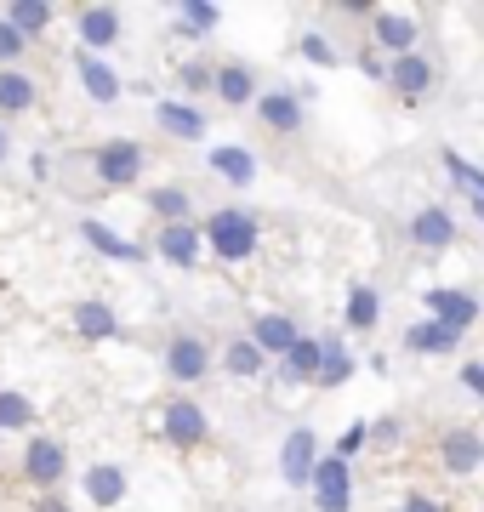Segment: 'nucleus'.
Listing matches in <instances>:
<instances>
[{
    "label": "nucleus",
    "mask_w": 484,
    "mask_h": 512,
    "mask_svg": "<svg viewBox=\"0 0 484 512\" xmlns=\"http://www.w3.org/2000/svg\"><path fill=\"white\" fill-rule=\"evenodd\" d=\"M262 92V80L251 63H217V74H211V97L223 103V109H251Z\"/></svg>",
    "instance_id": "nucleus-21"
},
{
    "label": "nucleus",
    "mask_w": 484,
    "mask_h": 512,
    "mask_svg": "<svg viewBox=\"0 0 484 512\" xmlns=\"http://www.w3.org/2000/svg\"><path fill=\"white\" fill-rule=\"evenodd\" d=\"M40 103V80L29 69H0V126L6 120H23V114Z\"/></svg>",
    "instance_id": "nucleus-26"
},
{
    "label": "nucleus",
    "mask_w": 484,
    "mask_h": 512,
    "mask_svg": "<svg viewBox=\"0 0 484 512\" xmlns=\"http://www.w3.org/2000/svg\"><path fill=\"white\" fill-rule=\"evenodd\" d=\"M319 359H325V342H319V336H297V348L274 365V382L280 387H314Z\"/></svg>",
    "instance_id": "nucleus-25"
},
{
    "label": "nucleus",
    "mask_w": 484,
    "mask_h": 512,
    "mask_svg": "<svg viewBox=\"0 0 484 512\" xmlns=\"http://www.w3.org/2000/svg\"><path fill=\"white\" fill-rule=\"evenodd\" d=\"M456 382H462L473 399H484V359H467V365L456 370Z\"/></svg>",
    "instance_id": "nucleus-41"
},
{
    "label": "nucleus",
    "mask_w": 484,
    "mask_h": 512,
    "mask_svg": "<svg viewBox=\"0 0 484 512\" xmlns=\"http://www.w3.org/2000/svg\"><path fill=\"white\" fill-rule=\"evenodd\" d=\"M18 484H29L35 495L63 490L69 484V444L52 439V433H29L18 450Z\"/></svg>",
    "instance_id": "nucleus-2"
},
{
    "label": "nucleus",
    "mask_w": 484,
    "mask_h": 512,
    "mask_svg": "<svg viewBox=\"0 0 484 512\" xmlns=\"http://www.w3.org/2000/svg\"><path fill=\"white\" fill-rule=\"evenodd\" d=\"M439 165H445V177L462 188L467 200H479V205H484V171L467 160V154H456V148H439Z\"/></svg>",
    "instance_id": "nucleus-34"
},
{
    "label": "nucleus",
    "mask_w": 484,
    "mask_h": 512,
    "mask_svg": "<svg viewBox=\"0 0 484 512\" xmlns=\"http://www.w3.org/2000/svg\"><path fill=\"white\" fill-rule=\"evenodd\" d=\"M160 370H166L177 387H200L211 370H217V353H211V342L205 336H194V330H177L166 348H160Z\"/></svg>",
    "instance_id": "nucleus-5"
},
{
    "label": "nucleus",
    "mask_w": 484,
    "mask_h": 512,
    "mask_svg": "<svg viewBox=\"0 0 484 512\" xmlns=\"http://www.w3.org/2000/svg\"><path fill=\"white\" fill-rule=\"evenodd\" d=\"M416 40H422L416 18H405V12H382V6L371 12V46H376V52L410 57V52H416Z\"/></svg>",
    "instance_id": "nucleus-23"
},
{
    "label": "nucleus",
    "mask_w": 484,
    "mask_h": 512,
    "mask_svg": "<svg viewBox=\"0 0 484 512\" xmlns=\"http://www.w3.org/2000/svg\"><path fill=\"white\" fill-rule=\"evenodd\" d=\"M433 80H439V69H433L422 52L388 57V92H393V97H405V103H422V97L433 92Z\"/></svg>",
    "instance_id": "nucleus-20"
},
{
    "label": "nucleus",
    "mask_w": 484,
    "mask_h": 512,
    "mask_svg": "<svg viewBox=\"0 0 484 512\" xmlns=\"http://www.w3.org/2000/svg\"><path fill=\"white\" fill-rule=\"evenodd\" d=\"M422 308H428V319H439L445 330H456V336H467V330L479 325L484 302L473 291H450V285H439V291L422 296Z\"/></svg>",
    "instance_id": "nucleus-17"
},
{
    "label": "nucleus",
    "mask_w": 484,
    "mask_h": 512,
    "mask_svg": "<svg viewBox=\"0 0 484 512\" xmlns=\"http://www.w3.org/2000/svg\"><path fill=\"white\" fill-rule=\"evenodd\" d=\"M6 160H12V131L0 126V165H6Z\"/></svg>",
    "instance_id": "nucleus-46"
},
{
    "label": "nucleus",
    "mask_w": 484,
    "mask_h": 512,
    "mask_svg": "<svg viewBox=\"0 0 484 512\" xmlns=\"http://www.w3.org/2000/svg\"><path fill=\"white\" fill-rule=\"evenodd\" d=\"M371 12H376L371 0H342V18H371Z\"/></svg>",
    "instance_id": "nucleus-45"
},
{
    "label": "nucleus",
    "mask_w": 484,
    "mask_h": 512,
    "mask_svg": "<svg viewBox=\"0 0 484 512\" xmlns=\"http://www.w3.org/2000/svg\"><path fill=\"white\" fill-rule=\"evenodd\" d=\"M154 126L166 131L171 143H205V109L183 103V97H154Z\"/></svg>",
    "instance_id": "nucleus-18"
},
{
    "label": "nucleus",
    "mask_w": 484,
    "mask_h": 512,
    "mask_svg": "<svg viewBox=\"0 0 484 512\" xmlns=\"http://www.w3.org/2000/svg\"><path fill=\"white\" fill-rule=\"evenodd\" d=\"M69 63H75V80H80V92L92 97L97 109H114V103L126 97V80H120V69H114L109 57L75 52V57H69Z\"/></svg>",
    "instance_id": "nucleus-15"
},
{
    "label": "nucleus",
    "mask_w": 484,
    "mask_h": 512,
    "mask_svg": "<svg viewBox=\"0 0 484 512\" xmlns=\"http://www.w3.org/2000/svg\"><path fill=\"white\" fill-rule=\"evenodd\" d=\"M245 336H251V348H257L262 359H268V365H280L285 353L297 348L302 325H297V319H291V313L268 308V313H251V330H245Z\"/></svg>",
    "instance_id": "nucleus-12"
},
{
    "label": "nucleus",
    "mask_w": 484,
    "mask_h": 512,
    "mask_svg": "<svg viewBox=\"0 0 484 512\" xmlns=\"http://www.w3.org/2000/svg\"><path fill=\"white\" fill-rule=\"evenodd\" d=\"M23 57H29V40L0 18V69H23Z\"/></svg>",
    "instance_id": "nucleus-38"
},
{
    "label": "nucleus",
    "mask_w": 484,
    "mask_h": 512,
    "mask_svg": "<svg viewBox=\"0 0 484 512\" xmlns=\"http://www.w3.org/2000/svg\"><path fill=\"white\" fill-rule=\"evenodd\" d=\"M405 239L416 251H450V245L462 239V222H456V211H445V205H422V211L405 222Z\"/></svg>",
    "instance_id": "nucleus-16"
},
{
    "label": "nucleus",
    "mask_w": 484,
    "mask_h": 512,
    "mask_svg": "<svg viewBox=\"0 0 484 512\" xmlns=\"http://www.w3.org/2000/svg\"><path fill=\"white\" fill-rule=\"evenodd\" d=\"M29 183H52V154H29Z\"/></svg>",
    "instance_id": "nucleus-44"
},
{
    "label": "nucleus",
    "mask_w": 484,
    "mask_h": 512,
    "mask_svg": "<svg viewBox=\"0 0 484 512\" xmlns=\"http://www.w3.org/2000/svg\"><path fill=\"white\" fill-rule=\"evenodd\" d=\"M0 18L12 23L29 46H35V40L57 23V6H52V0H6V6H0Z\"/></svg>",
    "instance_id": "nucleus-27"
},
{
    "label": "nucleus",
    "mask_w": 484,
    "mask_h": 512,
    "mask_svg": "<svg viewBox=\"0 0 484 512\" xmlns=\"http://www.w3.org/2000/svg\"><path fill=\"white\" fill-rule=\"evenodd\" d=\"M399 512H450L445 501L433 490H405V501H399Z\"/></svg>",
    "instance_id": "nucleus-40"
},
{
    "label": "nucleus",
    "mask_w": 484,
    "mask_h": 512,
    "mask_svg": "<svg viewBox=\"0 0 484 512\" xmlns=\"http://www.w3.org/2000/svg\"><path fill=\"white\" fill-rule=\"evenodd\" d=\"M308 501H314V512H354V467L319 456L314 478H308Z\"/></svg>",
    "instance_id": "nucleus-7"
},
{
    "label": "nucleus",
    "mask_w": 484,
    "mask_h": 512,
    "mask_svg": "<svg viewBox=\"0 0 484 512\" xmlns=\"http://www.w3.org/2000/svg\"><path fill=\"white\" fill-rule=\"evenodd\" d=\"M251 114H257L262 126L274 131V137H297L302 120H308V109H302L297 86H262L257 103H251Z\"/></svg>",
    "instance_id": "nucleus-11"
},
{
    "label": "nucleus",
    "mask_w": 484,
    "mask_h": 512,
    "mask_svg": "<svg viewBox=\"0 0 484 512\" xmlns=\"http://www.w3.org/2000/svg\"><path fill=\"white\" fill-rule=\"evenodd\" d=\"M319 433L314 427H291L280 439V478L291 484V490H308V478H314V467H319Z\"/></svg>",
    "instance_id": "nucleus-14"
},
{
    "label": "nucleus",
    "mask_w": 484,
    "mask_h": 512,
    "mask_svg": "<svg viewBox=\"0 0 484 512\" xmlns=\"http://www.w3.org/2000/svg\"><path fill=\"white\" fill-rule=\"evenodd\" d=\"M35 421H40V410H35V399H29L23 387H0V439H6V433L29 439Z\"/></svg>",
    "instance_id": "nucleus-30"
},
{
    "label": "nucleus",
    "mask_w": 484,
    "mask_h": 512,
    "mask_svg": "<svg viewBox=\"0 0 484 512\" xmlns=\"http://www.w3.org/2000/svg\"><path fill=\"white\" fill-rule=\"evenodd\" d=\"M359 69L371 74V80H382V86H388V57H382V52H359Z\"/></svg>",
    "instance_id": "nucleus-43"
},
{
    "label": "nucleus",
    "mask_w": 484,
    "mask_h": 512,
    "mask_svg": "<svg viewBox=\"0 0 484 512\" xmlns=\"http://www.w3.org/2000/svg\"><path fill=\"white\" fill-rule=\"evenodd\" d=\"M382 325V296L376 285H348V302H342V330H371Z\"/></svg>",
    "instance_id": "nucleus-31"
},
{
    "label": "nucleus",
    "mask_w": 484,
    "mask_h": 512,
    "mask_svg": "<svg viewBox=\"0 0 484 512\" xmlns=\"http://www.w3.org/2000/svg\"><path fill=\"white\" fill-rule=\"evenodd\" d=\"M23 512H80V507L63 490H46V495H29V507H23Z\"/></svg>",
    "instance_id": "nucleus-39"
},
{
    "label": "nucleus",
    "mask_w": 484,
    "mask_h": 512,
    "mask_svg": "<svg viewBox=\"0 0 484 512\" xmlns=\"http://www.w3.org/2000/svg\"><path fill=\"white\" fill-rule=\"evenodd\" d=\"M439 467H445L450 478H473L484 467V439L473 433V427H450V433H439Z\"/></svg>",
    "instance_id": "nucleus-19"
},
{
    "label": "nucleus",
    "mask_w": 484,
    "mask_h": 512,
    "mask_svg": "<svg viewBox=\"0 0 484 512\" xmlns=\"http://www.w3.org/2000/svg\"><path fill=\"white\" fill-rule=\"evenodd\" d=\"M217 365L234 376V382H257V376H268V359H262L257 348H251V336H234L223 353H217Z\"/></svg>",
    "instance_id": "nucleus-33"
},
{
    "label": "nucleus",
    "mask_w": 484,
    "mask_h": 512,
    "mask_svg": "<svg viewBox=\"0 0 484 512\" xmlns=\"http://www.w3.org/2000/svg\"><path fill=\"white\" fill-rule=\"evenodd\" d=\"M149 256H160V262L177 268V274H194V268H200V256H205L200 222H166V228H154Z\"/></svg>",
    "instance_id": "nucleus-9"
},
{
    "label": "nucleus",
    "mask_w": 484,
    "mask_h": 512,
    "mask_svg": "<svg viewBox=\"0 0 484 512\" xmlns=\"http://www.w3.org/2000/svg\"><path fill=\"white\" fill-rule=\"evenodd\" d=\"M126 40V12L120 6H80L75 12V52L109 57Z\"/></svg>",
    "instance_id": "nucleus-6"
},
{
    "label": "nucleus",
    "mask_w": 484,
    "mask_h": 512,
    "mask_svg": "<svg viewBox=\"0 0 484 512\" xmlns=\"http://www.w3.org/2000/svg\"><path fill=\"white\" fill-rule=\"evenodd\" d=\"M223 29V6H211V0H183L177 6V40H211Z\"/></svg>",
    "instance_id": "nucleus-32"
},
{
    "label": "nucleus",
    "mask_w": 484,
    "mask_h": 512,
    "mask_svg": "<svg viewBox=\"0 0 484 512\" xmlns=\"http://www.w3.org/2000/svg\"><path fill=\"white\" fill-rule=\"evenodd\" d=\"M319 342H325V359H319L314 387H319V393H336V387H348L359 376V359L342 348V336H319Z\"/></svg>",
    "instance_id": "nucleus-28"
},
{
    "label": "nucleus",
    "mask_w": 484,
    "mask_h": 512,
    "mask_svg": "<svg viewBox=\"0 0 484 512\" xmlns=\"http://www.w3.org/2000/svg\"><path fill=\"white\" fill-rule=\"evenodd\" d=\"M200 239L217 262L240 268V262H251V256L262 251V222H257V211H245V205H217V211H205Z\"/></svg>",
    "instance_id": "nucleus-1"
},
{
    "label": "nucleus",
    "mask_w": 484,
    "mask_h": 512,
    "mask_svg": "<svg viewBox=\"0 0 484 512\" xmlns=\"http://www.w3.org/2000/svg\"><path fill=\"white\" fill-rule=\"evenodd\" d=\"M149 171V148L137 137H103L92 148V177L97 188H137V177Z\"/></svg>",
    "instance_id": "nucleus-4"
},
{
    "label": "nucleus",
    "mask_w": 484,
    "mask_h": 512,
    "mask_svg": "<svg viewBox=\"0 0 484 512\" xmlns=\"http://www.w3.org/2000/svg\"><path fill=\"white\" fill-rule=\"evenodd\" d=\"M399 416H382V421H371V444H399Z\"/></svg>",
    "instance_id": "nucleus-42"
},
{
    "label": "nucleus",
    "mask_w": 484,
    "mask_h": 512,
    "mask_svg": "<svg viewBox=\"0 0 484 512\" xmlns=\"http://www.w3.org/2000/svg\"><path fill=\"white\" fill-rule=\"evenodd\" d=\"M80 239H86V251H92V256L120 262V268H143V262H149V245H143V239H126L120 228H109L103 217H80Z\"/></svg>",
    "instance_id": "nucleus-8"
},
{
    "label": "nucleus",
    "mask_w": 484,
    "mask_h": 512,
    "mask_svg": "<svg viewBox=\"0 0 484 512\" xmlns=\"http://www.w3.org/2000/svg\"><path fill=\"white\" fill-rule=\"evenodd\" d=\"M297 52L308 57V63H314V69H336V63H342V52H336L331 40L319 35V29H308V35L297 40Z\"/></svg>",
    "instance_id": "nucleus-37"
},
{
    "label": "nucleus",
    "mask_w": 484,
    "mask_h": 512,
    "mask_svg": "<svg viewBox=\"0 0 484 512\" xmlns=\"http://www.w3.org/2000/svg\"><path fill=\"white\" fill-rule=\"evenodd\" d=\"M365 450H371V421H348L325 456H336V461H348V467H354V456H365Z\"/></svg>",
    "instance_id": "nucleus-36"
},
{
    "label": "nucleus",
    "mask_w": 484,
    "mask_h": 512,
    "mask_svg": "<svg viewBox=\"0 0 484 512\" xmlns=\"http://www.w3.org/2000/svg\"><path fill=\"white\" fill-rule=\"evenodd\" d=\"M69 330H75L80 342L103 348V342H120V336H126V319H120L114 302H103V296H80V302H69Z\"/></svg>",
    "instance_id": "nucleus-10"
},
{
    "label": "nucleus",
    "mask_w": 484,
    "mask_h": 512,
    "mask_svg": "<svg viewBox=\"0 0 484 512\" xmlns=\"http://www.w3.org/2000/svg\"><path fill=\"white\" fill-rule=\"evenodd\" d=\"M462 348V336L456 330H445L439 319H410L405 325V353H416V359H450V353Z\"/></svg>",
    "instance_id": "nucleus-24"
},
{
    "label": "nucleus",
    "mask_w": 484,
    "mask_h": 512,
    "mask_svg": "<svg viewBox=\"0 0 484 512\" xmlns=\"http://www.w3.org/2000/svg\"><path fill=\"white\" fill-rule=\"evenodd\" d=\"M211 74H217V63H205V57H183L177 63V92H183V103L211 92Z\"/></svg>",
    "instance_id": "nucleus-35"
},
{
    "label": "nucleus",
    "mask_w": 484,
    "mask_h": 512,
    "mask_svg": "<svg viewBox=\"0 0 484 512\" xmlns=\"http://www.w3.org/2000/svg\"><path fill=\"white\" fill-rule=\"evenodd\" d=\"M154 427H160V439H166L171 450H205V444H211V416H205V404L188 399V393L160 399Z\"/></svg>",
    "instance_id": "nucleus-3"
},
{
    "label": "nucleus",
    "mask_w": 484,
    "mask_h": 512,
    "mask_svg": "<svg viewBox=\"0 0 484 512\" xmlns=\"http://www.w3.org/2000/svg\"><path fill=\"white\" fill-rule=\"evenodd\" d=\"M205 165H211V177H223L228 188H251L257 183V154H251V148L245 143H211L205 148Z\"/></svg>",
    "instance_id": "nucleus-22"
},
{
    "label": "nucleus",
    "mask_w": 484,
    "mask_h": 512,
    "mask_svg": "<svg viewBox=\"0 0 484 512\" xmlns=\"http://www.w3.org/2000/svg\"><path fill=\"white\" fill-rule=\"evenodd\" d=\"M126 495H131V473L120 467V461H92V467L80 473V501H86V507L114 512Z\"/></svg>",
    "instance_id": "nucleus-13"
},
{
    "label": "nucleus",
    "mask_w": 484,
    "mask_h": 512,
    "mask_svg": "<svg viewBox=\"0 0 484 512\" xmlns=\"http://www.w3.org/2000/svg\"><path fill=\"white\" fill-rule=\"evenodd\" d=\"M143 205H149V217L166 228V222H194V194H188L183 183H154L149 194H143Z\"/></svg>",
    "instance_id": "nucleus-29"
}]
</instances>
